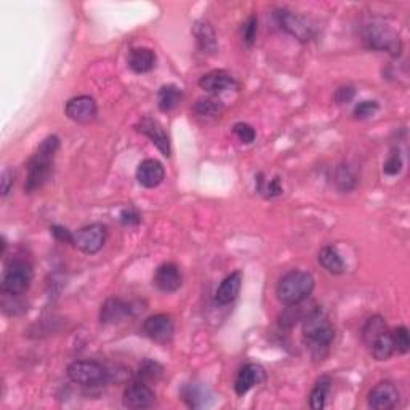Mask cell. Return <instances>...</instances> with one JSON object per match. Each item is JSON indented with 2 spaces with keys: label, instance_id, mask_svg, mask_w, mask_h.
<instances>
[{
  "label": "cell",
  "instance_id": "1",
  "mask_svg": "<svg viewBox=\"0 0 410 410\" xmlns=\"http://www.w3.org/2000/svg\"><path fill=\"white\" fill-rule=\"evenodd\" d=\"M303 338L306 348L310 349L314 359H322L332 347L335 338V328L327 319L326 312L321 306L312 308L308 311L303 319Z\"/></svg>",
  "mask_w": 410,
  "mask_h": 410
},
{
  "label": "cell",
  "instance_id": "2",
  "mask_svg": "<svg viewBox=\"0 0 410 410\" xmlns=\"http://www.w3.org/2000/svg\"><path fill=\"white\" fill-rule=\"evenodd\" d=\"M59 148V138L52 135L47 137L44 142L39 144V148L26 165V181H24V192L32 194L48 181L53 169V159Z\"/></svg>",
  "mask_w": 410,
  "mask_h": 410
},
{
  "label": "cell",
  "instance_id": "3",
  "mask_svg": "<svg viewBox=\"0 0 410 410\" xmlns=\"http://www.w3.org/2000/svg\"><path fill=\"white\" fill-rule=\"evenodd\" d=\"M314 290V278L308 271H290L285 276L280 278L276 295L280 303L285 306H294L303 301L312 294Z\"/></svg>",
  "mask_w": 410,
  "mask_h": 410
},
{
  "label": "cell",
  "instance_id": "4",
  "mask_svg": "<svg viewBox=\"0 0 410 410\" xmlns=\"http://www.w3.org/2000/svg\"><path fill=\"white\" fill-rule=\"evenodd\" d=\"M363 42L370 50L388 52L393 56H397L402 50V44L397 32L380 20H374L364 26Z\"/></svg>",
  "mask_w": 410,
  "mask_h": 410
},
{
  "label": "cell",
  "instance_id": "5",
  "mask_svg": "<svg viewBox=\"0 0 410 410\" xmlns=\"http://www.w3.org/2000/svg\"><path fill=\"white\" fill-rule=\"evenodd\" d=\"M68 377L75 385L93 388L107 383L109 372L105 365L95 360H75L68 367Z\"/></svg>",
  "mask_w": 410,
  "mask_h": 410
},
{
  "label": "cell",
  "instance_id": "6",
  "mask_svg": "<svg viewBox=\"0 0 410 410\" xmlns=\"http://www.w3.org/2000/svg\"><path fill=\"white\" fill-rule=\"evenodd\" d=\"M276 23L280 29H284L287 34L295 37L301 44H306L314 39L316 28L310 20L303 15H298L289 8H278L274 13Z\"/></svg>",
  "mask_w": 410,
  "mask_h": 410
},
{
  "label": "cell",
  "instance_id": "7",
  "mask_svg": "<svg viewBox=\"0 0 410 410\" xmlns=\"http://www.w3.org/2000/svg\"><path fill=\"white\" fill-rule=\"evenodd\" d=\"M32 266L26 260H12L5 268L2 279V292L21 296L28 292L32 282Z\"/></svg>",
  "mask_w": 410,
  "mask_h": 410
},
{
  "label": "cell",
  "instance_id": "8",
  "mask_svg": "<svg viewBox=\"0 0 410 410\" xmlns=\"http://www.w3.org/2000/svg\"><path fill=\"white\" fill-rule=\"evenodd\" d=\"M107 237V228L101 223H93L89 226H84L77 233H74V245L80 252L87 253V255H95L98 253L102 245H105Z\"/></svg>",
  "mask_w": 410,
  "mask_h": 410
},
{
  "label": "cell",
  "instance_id": "9",
  "mask_svg": "<svg viewBox=\"0 0 410 410\" xmlns=\"http://www.w3.org/2000/svg\"><path fill=\"white\" fill-rule=\"evenodd\" d=\"M143 332L155 343L165 344L172 342L175 333V322L170 314H154L143 322Z\"/></svg>",
  "mask_w": 410,
  "mask_h": 410
},
{
  "label": "cell",
  "instance_id": "10",
  "mask_svg": "<svg viewBox=\"0 0 410 410\" xmlns=\"http://www.w3.org/2000/svg\"><path fill=\"white\" fill-rule=\"evenodd\" d=\"M399 390L393 381H380L372 388L369 396H367V404L370 409L375 410H390L395 409L399 404Z\"/></svg>",
  "mask_w": 410,
  "mask_h": 410
},
{
  "label": "cell",
  "instance_id": "11",
  "mask_svg": "<svg viewBox=\"0 0 410 410\" xmlns=\"http://www.w3.org/2000/svg\"><path fill=\"white\" fill-rule=\"evenodd\" d=\"M122 401L127 409L142 410L153 406L155 402V395L151 385L137 380L126 388Z\"/></svg>",
  "mask_w": 410,
  "mask_h": 410
},
{
  "label": "cell",
  "instance_id": "12",
  "mask_svg": "<svg viewBox=\"0 0 410 410\" xmlns=\"http://www.w3.org/2000/svg\"><path fill=\"white\" fill-rule=\"evenodd\" d=\"M64 112H66V116L74 122L89 123L95 121L98 107H96V101L91 98V96L80 95L66 102Z\"/></svg>",
  "mask_w": 410,
  "mask_h": 410
},
{
  "label": "cell",
  "instance_id": "13",
  "mask_svg": "<svg viewBox=\"0 0 410 410\" xmlns=\"http://www.w3.org/2000/svg\"><path fill=\"white\" fill-rule=\"evenodd\" d=\"M137 130L139 133H143L144 137H148L153 144H155L162 155L165 158H170L172 154V148H170V139L169 135L165 133V128L162 127V123L159 121H155L153 117H143L142 121L137 123Z\"/></svg>",
  "mask_w": 410,
  "mask_h": 410
},
{
  "label": "cell",
  "instance_id": "14",
  "mask_svg": "<svg viewBox=\"0 0 410 410\" xmlns=\"http://www.w3.org/2000/svg\"><path fill=\"white\" fill-rule=\"evenodd\" d=\"M199 87L207 91L210 95H218L223 91L237 90L239 84L229 73L223 71V69H217V71H210L204 74L201 80H199Z\"/></svg>",
  "mask_w": 410,
  "mask_h": 410
},
{
  "label": "cell",
  "instance_id": "15",
  "mask_svg": "<svg viewBox=\"0 0 410 410\" xmlns=\"http://www.w3.org/2000/svg\"><path fill=\"white\" fill-rule=\"evenodd\" d=\"M154 284L160 292L174 294L183 284V276L180 268L175 263H164L155 269Z\"/></svg>",
  "mask_w": 410,
  "mask_h": 410
},
{
  "label": "cell",
  "instance_id": "16",
  "mask_svg": "<svg viewBox=\"0 0 410 410\" xmlns=\"http://www.w3.org/2000/svg\"><path fill=\"white\" fill-rule=\"evenodd\" d=\"M165 178V169L159 160L146 159L138 165L137 169V180L143 188L153 190L158 188Z\"/></svg>",
  "mask_w": 410,
  "mask_h": 410
},
{
  "label": "cell",
  "instance_id": "17",
  "mask_svg": "<svg viewBox=\"0 0 410 410\" xmlns=\"http://www.w3.org/2000/svg\"><path fill=\"white\" fill-rule=\"evenodd\" d=\"M264 380V370L261 365L258 364H245L239 370V374L236 377L234 381V391L237 396H244L249 393L253 386Z\"/></svg>",
  "mask_w": 410,
  "mask_h": 410
},
{
  "label": "cell",
  "instance_id": "18",
  "mask_svg": "<svg viewBox=\"0 0 410 410\" xmlns=\"http://www.w3.org/2000/svg\"><path fill=\"white\" fill-rule=\"evenodd\" d=\"M133 314V308L130 303L121 298H107L101 305L100 321L101 324H116L121 322Z\"/></svg>",
  "mask_w": 410,
  "mask_h": 410
},
{
  "label": "cell",
  "instance_id": "19",
  "mask_svg": "<svg viewBox=\"0 0 410 410\" xmlns=\"http://www.w3.org/2000/svg\"><path fill=\"white\" fill-rule=\"evenodd\" d=\"M242 287V273L241 271H234L231 273L229 276H226L221 284L218 285L217 294H215V300L220 305H231L233 301L239 296Z\"/></svg>",
  "mask_w": 410,
  "mask_h": 410
},
{
  "label": "cell",
  "instance_id": "20",
  "mask_svg": "<svg viewBox=\"0 0 410 410\" xmlns=\"http://www.w3.org/2000/svg\"><path fill=\"white\" fill-rule=\"evenodd\" d=\"M128 68L132 69L135 74H146L153 71L155 66V53L154 50L146 47H138L132 48L127 58Z\"/></svg>",
  "mask_w": 410,
  "mask_h": 410
},
{
  "label": "cell",
  "instance_id": "21",
  "mask_svg": "<svg viewBox=\"0 0 410 410\" xmlns=\"http://www.w3.org/2000/svg\"><path fill=\"white\" fill-rule=\"evenodd\" d=\"M192 34L197 40V47L202 53H213L217 50V36L212 24L207 21H197L192 28Z\"/></svg>",
  "mask_w": 410,
  "mask_h": 410
},
{
  "label": "cell",
  "instance_id": "22",
  "mask_svg": "<svg viewBox=\"0 0 410 410\" xmlns=\"http://www.w3.org/2000/svg\"><path fill=\"white\" fill-rule=\"evenodd\" d=\"M317 260H319L321 266L326 269L327 273L333 274V276H338V274L344 273L343 258L333 245L324 247V249L319 252V257H317Z\"/></svg>",
  "mask_w": 410,
  "mask_h": 410
},
{
  "label": "cell",
  "instance_id": "23",
  "mask_svg": "<svg viewBox=\"0 0 410 410\" xmlns=\"http://www.w3.org/2000/svg\"><path fill=\"white\" fill-rule=\"evenodd\" d=\"M183 100V91L176 85L169 84L159 89L158 93V106L162 112H170L180 105Z\"/></svg>",
  "mask_w": 410,
  "mask_h": 410
},
{
  "label": "cell",
  "instance_id": "24",
  "mask_svg": "<svg viewBox=\"0 0 410 410\" xmlns=\"http://www.w3.org/2000/svg\"><path fill=\"white\" fill-rule=\"evenodd\" d=\"M372 356L375 360H388L395 354V343H393L391 332L386 331L375 340L374 343L369 347Z\"/></svg>",
  "mask_w": 410,
  "mask_h": 410
},
{
  "label": "cell",
  "instance_id": "25",
  "mask_svg": "<svg viewBox=\"0 0 410 410\" xmlns=\"http://www.w3.org/2000/svg\"><path fill=\"white\" fill-rule=\"evenodd\" d=\"M331 388H332L331 377H321V379L314 383V388H312L310 395L311 409L321 410L326 407V401H327L328 393H331Z\"/></svg>",
  "mask_w": 410,
  "mask_h": 410
},
{
  "label": "cell",
  "instance_id": "26",
  "mask_svg": "<svg viewBox=\"0 0 410 410\" xmlns=\"http://www.w3.org/2000/svg\"><path fill=\"white\" fill-rule=\"evenodd\" d=\"M388 331V326H386V321L383 319L381 316H372L369 319L365 321L364 327H363V340L367 347H370L372 343L375 342L377 338H379L383 332Z\"/></svg>",
  "mask_w": 410,
  "mask_h": 410
},
{
  "label": "cell",
  "instance_id": "27",
  "mask_svg": "<svg viewBox=\"0 0 410 410\" xmlns=\"http://www.w3.org/2000/svg\"><path fill=\"white\" fill-rule=\"evenodd\" d=\"M162 375H164V367L153 359H146L138 367L137 380L151 385V383L159 381L162 379Z\"/></svg>",
  "mask_w": 410,
  "mask_h": 410
},
{
  "label": "cell",
  "instance_id": "28",
  "mask_svg": "<svg viewBox=\"0 0 410 410\" xmlns=\"http://www.w3.org/2000/svg\"><path fill=\"white\" fill-rule=\"evenodd\" d=\"M205 393H207V390L204 386L197 385V383H188L183 388L181 396L183 401L191 409H201L205 406Z\"/></svg>",
  "mask_w": 410,
  "mask_h": 410
},
{
  "label": "cell",
  "instance_id": "29",
  "mask_svg": "<svg viewBox=\"0 0 410 410\" xmlns=\"http://www.w3.org/2000/svg\"><path fill=\"white\" fill-rule=\"evenodd\" d=\"M225 109V105L215 96H207V98H199L194 105V112L204 117H215L220 116Z\"/></svg>",
  "mask_w": 410,
  "mask_h": 410
},
{
  "label": "cell",
  "instance_id": "30",
  "mask_svg": "<svg viewBox=\"0 0 410 410\" xmlns=\"http://www.w3.org/2000/svg\"><path fill=\"white\" fill-rule=\"evenodd\" d=\"M257 190L260 194H263L264 197H276L280 196V194L284 192L282 190V185H280V180L279 176L273 178V180H263L261 175H258V185H257Z\"/></svg>",
  "mask_w": 410,
  "mask_h": 410
},
{
  "label": "cell",
  "instance_id": "31",
  "mask_svg": "<svg viewBox=\"0 0 410 410\" xmlns=\"http://www.w3.org/2000/svg\"><path fill=\"white\" fill-rule=\"evenodd\" d=\"M393 343H395V353L397 354H407L410 349V337L407 327L399 326L391 332Z\"/></svg>",
  "mask_w": 410,
  "mask_h": 410
},
{
  "label": "cell",
  "instance_id": "32",
  "mask_svg": "<svg viewBox=\"0 0 410 410\" xmlns=\"http://www.w3.org/2000/svg\"><path fill=\"white\" fill-rule=\"evenodd\" d=\"M257 31H258V18L255 15H250L249 18L244 21L241 29V37L245 47H252L255 44L257 39Z\"/></svg>",
  "mask_w": 410,
  "mask_h": 410
},
{
  "label": "cell",
  "instance_id": "33",
  "mask_svg": "<svg viewBox=\"0 0 410 410\" xmlns=\"http://www.w3.org/2000/svg\"><path fill=\"white\" fill-rule=\"evenodd\" d=\"M233 132H234L236 137L239 138V142L245 143V144L253 143V142H255V138H257L255 128H253L252 126H249V123H245V122L234 123Z\"/></svg>",
  "mask_w": 410,
  "mask_h": 410
},
{
  "label": "cell",
  "instance_id": "34",
  "mask_svg": "<svg viewBox=\"0 0 410 410\" xmlns=\"http://www.w3.org/2000/svg\"><path fill=\"white\" fill-rule=\"evenodd\" d=\"M337 183H338V188L342 191H349L353 190V188L356 186V178L354 175L351 174V170L348 169V167H338L337 170Z\"/></svg>",
  "mask_w": 410,
  "mask_h": 410
},
{
  "label": "cell",
  "instance_id": "35",
  "mask_svg": "<svg viewBox=\"0 0 410 410\" xmlns=\"http://www.w3.org/2000/svg\"><path fill=\"white\" fill-rule=\"evenodd\" d=\"M377 111H379V102L377 101H360L359 105H356L353 116L356 119L364 121V119H369V117L374 116Z\"/></svg>",
  "mask_w": 410,
  "mask_h": 410
},
{
  "label": "cell",
  "instance_id": "36",
  "mask_svg": "<svg viewBox=\"0 0 410 410\" xmlns=\"http://www.w3.org/2000/svg\"><path fill=\"white\" fill-rule=\"evenodd\" d=\"M401 169H402L401 154H399V151H393L390 158H388V160L385 162V165H383V172H385L386 175L395 176L401 172Z\"/></svg>",
  "mask_w": 410,
  "mask_h": 410
},
{
  "label": "cell",
  "instance_id": "37",
  "mask_svg": "<svg viewBox=\"0 0 410 410\" xmlns=\"http://www.w3.org/2000/svg\"><path fill=\"white\" fill-rule=\"evenodd\" d=\"M50 233L56 241L63 242V244H74V233L68 228H64V226L53 225L50 228Z\"/></svg>",
  "mask_w": 410,
  "mask_h": 410
},
{
  "label": "cell",
  "instance_id": "38",
  "mask_svg": "<svg viewBox=\"0 0 410 410\" xmlns=\"http://www.w3.org/2000/svg\"><path fill=\"white\" fill-rule=\"evenodd\" d=\"M356 95V90L354 87H349V85H343V87H340L335 95H333V100H335L338 105H344V102H349Z\"/></svg>",
  "mask_w": 410,
  "mask_h": 410
},
{
  "label": "cell",
  "instance_id": "39",
  "mask_svg": "<svg viewBox=\"0 0 410 410\" xmlns=\"http://www.w3.org/2000/svg\"><path fill=\"white\" fill-rule=\"evenodd\" d=\"M142 221V215H139L135 208H127L121 213V223L126 226H135Z\"/></svg>",
  "mask_w": 410,
  "mask_h": 410
},
{
  "label": "cell",
  "instance_id": "40",
  "mask_svg": "<svg viewBox=\"0 0 410 410\" xmlns=\"http://www.w3.org/2000/svg\"><path fill=\"white\" fill-rule=\"evenodd\" d=\"M15 181V172L10 169H5L2 174V180H0V185H2V196L5 197L10 192Z\"/></svg>",
  "mask_w": 410,
  "mask_h": 410
}]
</instances>
